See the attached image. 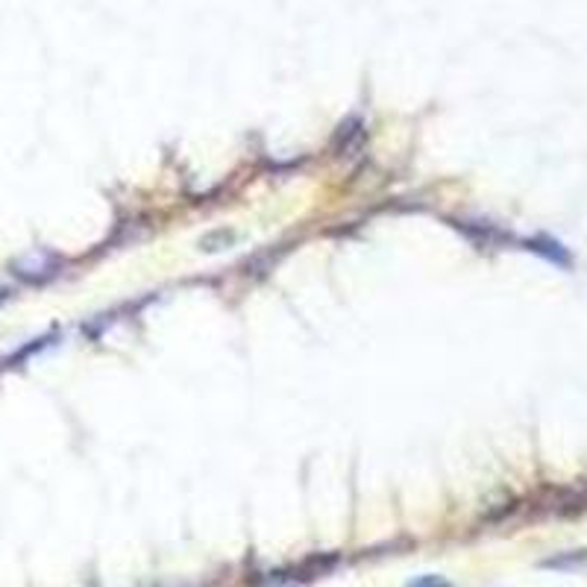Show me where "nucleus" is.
I'll list each match as a JSON object with an SVG mask.
<instances>
[{
  "label": "nucleus",
  "instance_id": "obj_1",
  "mask_svg": "<svg viewBox=\"0 0 587 587\" xmlns=\"http://www.w3.org/2000/svg\"><path fill=\"white\" fill-rule=\"evenodd\" d=\"M12 271L19 276H24V279H29V283H38V279H48V276L57 274V259L48 256V253H41V256H29L24 259V262H19V265H12Z\"/></svg>",
  "mask_w": 587,
  "mask_h": 587
},
{
  "label": "nucleus",
  "instance_id": "obj_3",
  "mask_svg": "<svg viewBox=\"0 0 587 587\" xmlns=\"http://www.w3.org/2000/svg\"><path fill=\"white\" fill-rule=\"evenodd\" d=\"M408 587H450L444 582V578H438V576H423V578H417V582H411Z\"/></svg>",
  "mask_w": 587,
  "mask_h": 587
},
{
  "label": "nucleus",
  "instance_id": "obj_2",
  "mask_svg": "<svg viewBox=\"0 0 587 587\" xmlns=\"http://www.w3.org/2000/svg\"><path fill=\"white\" fill-rule=\"evenodd\" d=\"M529 250H535V253H540V256H547L550 262H559V265H570V256L567 250L559 244V241H550V238H535V241H529Z\"/></svg>",
  "mask_w": 587,
  "mask_h": 587
}]
</instances>
